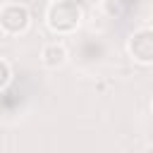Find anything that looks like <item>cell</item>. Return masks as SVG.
<instances>
[{
  "label": "cell",
  "instance_id": "obj_2",
  "mask_svg": "<svg viewBox=\"0 0 153 153\" xmlns=\"http://www.w3.org/2000/svg\"><path fill=\"white\" fill-rule=\"evenodd\" d=\"M29 26H31V14H29L26 5L7 2L0 10V31L5 36H22L29 31Z\"/></svg>",
  "mask_w": 153,
  "mask_h": 153
},
{
  "label": "cell",
  "instance_id": "obj_1",
  "mask_svg": "<svg viewBox=\"0 0 153 153\" xmlns=\"http://www.w3.org/2000/svg\"><path fill=\"white\" fill-rule=\"evenodd\" d=\"M79 22H81V10L74 2H69V0H57L45 12V24L57 36H65V33L76 31Z\"/></svg>",
  "mask_w": 153,
  "mask_h": 153
},
{
  "label": "cell",
  "instance_id": "obj_3",
  "mask_svg": "<svg viewBox=\"0 0 153 153\" xmlns=\"http://www.w3.org/2000/svg\"><path fill=\"white\" fill-rule=\"evenodd\" d=\"M129 55L141 62V65H151L153 62V38H151V31L148 29H141L136 31L131 38H129Z\"/></svg>",
  "mask_w": 153,
  "mask_h": 153
},
{
  "label": "cell",
  "instance_id": "obj_4",
  "mask_svg": "<svg viewBox=\"0 0 153 153\" xmlns=\"http://www.w3.org/2000/svg\"><path fill=\"white\" fill-rule=\"evenodd\" d=\"M41 62H43V67H48V69L62 67V65L67 62V48H65L62 43H57V41L45 43V45L41 48Z\"/></svg>",
  "mask_w": 153,
  "mask_h": 153
},
{
  "label": "cell",
  "instance_id": "obj_5",
  "mask_svg": "<svg viewBox=\"0 0 153 153\" xmlns=\"http://www.w3.org/2000/svg\"><path fill=\"white\" fill-rule=\"evenodd\" d=\"M10 79H12V69H10V65L0 57V88H5V86L10 84Z\"/></svg>",
  "mask_w": 153,
  "mask_h": 153
}]
</instances>
